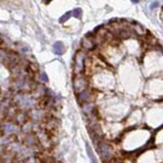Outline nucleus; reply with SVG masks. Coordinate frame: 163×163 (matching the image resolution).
I'll return each mask as SVG.
<instances>
[{
  "label": "nucleus",
  "mask_w": 163,
  "mask_h": 163,
  "mask_svg": "<svg viewBox=\"0 0 163 163\" xmlns=\"http://www.w3.org/2000/svg\"><path fill=\"white\" fill-rule=\"evenodd\" d=\"M80 97H81L82 102H86V101L89 100L90 94H89V92H88V91H85V92L81 93V95H80Z\"/></svg>",
  "instance_id": "obj_8"
},
{
  "label": "nucleus",
  "mask_w": 163,
  "mask_h": 163,
  "mask_svg": "<svg viewBox=\"0 0 163 163\" xmlns=\"http://www.w3.org/2000/svg\"><path fill=\"white\" fill-rule=\"evenodd\" d=\"M26 163H36V161H35V159L33 158V157H31V158H29L26 161Z\"/></svg>",
  "instance_id": "obj_11"
},
{
  "label": "nucleus",
  "mask_w": 163,
  "mask_h": 163,
  "mask_svg": "<svg viewBox=\"0 0 163 163\" xmlns=\"http://www.w3.org/2000/svg\"><path fill=\"white\" fill-rule=\"evenodd\" d=\"M86 87H87V81L84 77L82 76H77L74 79V88L76 90V92H85L86 91Z\"/></svg>",
  "instance_id": "obj_1"
},
{
  "label": "nucleus",
  "mask_w": 163,
  "mask_h": 163,
  "mask_svg": "<svg viewBox=\"0 0 163 163\" xmlns=\"http://www.w3.org/2000/svg\"><path fill=\"white\" fill-rule=\"evenodd\" d=\"M71 14V11H68V12H66L65 14H63L62 15V17L60 19V23H63V22H65V20H67L69 19V15Z\"/></svg>",
  "instance_id": "obj_10"
},
{
  "label": "nucleus",
  "mask_w": 163,
  "mask_h": 163,
  "mask_svg": "<svg viewBox=\"0 0 163 163\" xmlns=\"http://www.w3.org/2000/svg\"><path fill=\"white\" fill-rule=\"evenodd\" d=\"M83 67H84V54L81 51L76 54L74 57V68H76V72L79 74L80 71H82Z\"/></svg>",
  "instance_id": "obj_2"
},
{
  "label": "nucleus",
  "mask_w": 163,
  "mask_h": 163,
  "mask_svg": "<svg viewBox=\"0 0 163 163\" xmlns=\"http://www.w3.org/2000/svg\"><path fill=\"white\" fill-rule=\"evenodd\" d=\"M83 47L86 49H93L95 47V44L93 43L92 40H89V39H85L83 41Z\"/></svg>",
  "instance_id": "obj_5"
},
{
  "label": "nucleus",
  "mask_w": 163,
  "mask_h": 163,
  "mask_svg": "<svg viewBox=\"0 0 163 163\" xmlns=\"http://www.w3.org/2000/svg\"><path fill=\"white\" fill-rule=\"evenodd\" d=\"M53 51L55 54H57V55H61V54H63L65 52V48H64V45L61 42H56L55 44L53 45Z\"/></svg>",
  "instance_id": "obj_4"
},
{
  "label": "nucleus",
  "mask_w": 163,
  "mask_h": 163,
  "mask_svg": "<svg viewBox=\"0 0 163 163\" xmlns=\"http://www.w3.org/2000/svg\"><path fill=\"white\" fill-rule=\"evenodd\" d=\"M99 150H100V154L102 155V157H106V158H109L110 157L111 150L109 148V146H107V145L104 143H100Z\"/></svg>",
  "instance_id": "obj_3"
},
{
  "label": "nucleus",
  "mask_w": 163,
  "mask_h": 163,
  "mask_svg": "<svg viewBox=\"0 0 163 163\" xmlns=\"http://www.w3.org/2000/svg\"><path fill=\"white\" fill-rule=\"evenodd\" d=\"M15 130H17V128L14 125H11V123H6L3 128V131H6L8 134L14 133V131H15Z\"/></svg>",
  "instance_id": "obj_6"
},
{
  "label": "nucleus",
  "mask_w": 163,
  "mask_h": 163,
  "mask_svg": "<svg viewBox=\"0 0 163 163\" xmlns=\"http://www.w3.org/2000/svg\"><path fill=\"white\" fill-rule=\"evenodd\" d=\"M71 14L74 15V17H77V19H80V17H82V9L81 8H74L71 11Z\"/></svg>",
  "instance_id": "obj_9"
},
{
  "label": "nucleus",
  "mask_w": 163,
  "mask_h": 163,
  "mask_svg": "<svg viewBox=\"0 0 163 163\" xmlns=\"http://www.w3.org/2000/svg\"><path fill=\"white\" fill-rule=\"evenodd\" d=\"M87 152H88V155H89V157H90V159H91L92 163H97V160H96V158H95L94 154H93V151L91 150V148H90L89 145H87Z\"/></svg>",
  "instance_id": "obj_7"
},
{
  "label": "nucleus",
  "mask_w": 163,
  "mask_h": 163,
  "mask_svg": "<svg viewBox=\"0 0 163 163\" xmlns=\"http://www.w3.org/2000/svg\"><path fill=\"white\" fill-rule=\"evenodd\" d=\"M41 76H42V79L44 80V81H47V76H46L45 74H42Z\"/></svg>",
  "instance_id": "obj_12"
}]
</instances>
